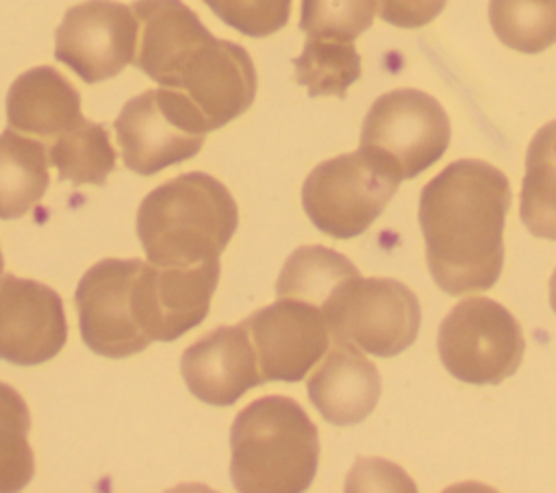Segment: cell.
<instances>
[{"instance_id":"1","label":"cell","mask_w":556,"mask_h":493,"mask_svg":"<svg viewBox=\"0 0 556 493\" xmlns=\"http://www.w3.org/2000/svg\"><path fill=\"white\" fill-rule=\"evenodd\" d=\"M510 182L497 167L460 159L426 182L419 226L437 287L450 295L491 289L504 265Z\"/></svg>"},{"instance_id":"2","label":"cell","mask_w":556,"mask_h":493,"mask_svg":"<svg viewBox=\"0 0 556 493\" xmlns=\"http://www.w3.org/2000/svg\"><path fill=\"white\" fill-rule=\"evenodd\" d=\"M137 67L182 91L211 130L243 115L256 96V69L241 43L217 39L182 0H137Z\"/></svg>"},{"instance_id":"3","label":"cell","mask_w":556,"mask_h":493,"mask_svg":"<svg viewBox=\"0 0 556 493\" xmlns=\"http://www.w3.org/2000/svg\"><path fill=\"white\" fill-rule=\"evenodd\" d=\"M237 222L239 213L230 191L204 172H187L141 200L137 237L148 263L189 267L219 258Z\"/></svg>"},{"instance_id":"4","label":"cell","mask_w":556,"mask_h":493,"mask_svg":"<svg viewBox=\"0 0 556 493\" xmlns=\"http://www.w3.org/2000/svg\"><path fill=\"white\" fill-rule=\"evenodd\" d=\"M319 437L287 395L250 402L230 428V480L241 493H300L317 473Z\"/></svg>"},{"instance_id":"5","label":"cell","mask_w":556,"mask_h":493,"mask_svg":"<svg viewBox=\"0 0 556 493\" xmlns=\"http://www.w3.org/2000/svg\"><path fill=\"white\" fill-rule=\"evenodd\" d=\"M447 146L450 119L443 106L419 89H393L369 106L358 150L406 180L434 165Z\"/></svg>"},{"instance_id":"6","label":"cell","mask_w":556,"mask_h":493,"mask_svg":"<svg viewBox=\"0 0 556 493\" xmlns=\"http://www.w3.org/2000/svg\"><path fill=\"white\" fill-rule=\"evenodd\" d=\"M206 132L211 126L202 111L182 91L169 87L130 98L115 119L124 165L141 176L193 159Z\"/></svg>"},{"instance_id":"7","label":"cell","mask_w":556,"mask_h":493,"mask_svg":"<svg viewBox=\"0 0 556 493\" xmlns=\"http://www.w3.org/2000/svg\"><path fill=\"white\" fill-rule=\"evenodd\" d=\"M437 347L443 367L460 382L497 384L523 358L519 321L491 298H465L441 321Z\"/></svg>"},{"instance_id":"8","label":"cell","mask_w":556,"mask_h":493,"mask_svg":"<svg viewBox=\"0 0 556 493\" xmlns=\"http://www.w3.org/2000/svg\"><path fill=\"white\" fill-rule=\"evenodd\" d=\"M332 341L389 358L413 345L421 324L417 295L393 278H350L324 306Z\"/></svg>"},{"instance_id":"9","label":"cell","mask_w":556,"mask_h":493,"mask_svg":"<svg viewBox=\"0 0 556 493\" xmlns=\"http://www.w3.org/2000/svg\"><path fill=\"white\" fill-rule=\"evenodd\" d=\"M400 178L363 150L319 163L302 185V206L313 226L334 239L365 232L393 198Z\"/></svg>"},{"instance_id":"10","label":"cell","mask_w":556,"mask_h":493,"mask_svg":"<svg viewBox=\"0 0 556 493\" xmlns=\"http://www.w3.org/2000/svg\"><path fill=\"white\" fill-rule=\"evenodd\" d=\"M139 24L130 7L85 0L65 11L54 33V59L93 85L117 76L135 61Z\"/></svg>"},{"instance_id":"11","label":"cell","mask_w":556,"mask_h":493,"mask_svg":"<svg viewBox=\"0 0 556 493\" xmlns=\"http://www.w3.org/2000/svg\"><path fill=\"white\" fill-rule=\"evenodd\" d=\"M139 265V258L98 261L76 287L80 337L100 356L126 358L152 343L137 326L132 311V282Z\"/></svg>"},{"instance_id":"12","label":"cell","mask_w":556,"mask_h":493,"mask_svg":"<svg viewBox=\"0 0 556 493\" xmlns=\"http://www.w3.org/2000/svg\"><path fill=\"white\" fill-rule=\"evenodd\" d=\"M219 280V258L189 267L139 265L132 282V311L137 326L150 341H174L200 326L208 315Z\"/></svg>"},{"instance_id":"13","label":"cell","mask_w":556,"mask_h":493,"mask_svg":"<svg viewBox=\"0 0 556 493\" xmlns=\"http://www.w3.org/2000/svg\"><path fill=\"white\" fill-rule=\"evenodd\" d=\"M254 343L265 382H300L330 347L324 311L295 298H278L241 321Z\"/></svg>"},{"instance_id":"14","label":"cell","mask_w":556,"mask_h":493,"mask_svg":"<svg viewBox=\"0 0 556 493\" xmlns=\"http://www.w3.org/2000/svg\"><path fill=\"white\" fill-rule=\"evenodd\" d=\"M67 341L61 295L43 282L7 274L0 278V358L39 365Z\"/></svg>"},{"instance_id":"15","label":"cell","mask_w":556,"mask_h":493,"mask_svg":"<svg viewBox=\"0 0 556 493\" xmlns=\"http://www.w3.org/2000/svg\"><path fill=\"white\" fill-rule=\"evenodd\" d=\"M180 374L191 395L211 406H230L245 391L265 382L243 324L217 326L191 343L182 352Z\"/></svg>"},{"instance_id":"16","label":"cell","mask_w":556,"mask_h":493,"mask_svg":"<svg viewBox=\"0 0 556 493\" xmlns=\"http://www.w3.org/2000/svg\"><path fill=\"white\" fill-rule=\"evenodd\" d=\"M380 374L354 343L332 341L306 391L319 415L334 426L361 424L378 404Z\"/></svg>"},{"instance_id":"17","label":"cell","mask_w":556,"mask_h":493,"mask_svg":"<svg viewBox=\"0 0 556 493\" xmlns=\"http://www.w3.org/2000/svg\"><path fill=\"white\" fill-rule=\"evenodd\" d=\"M80 117V93L50 65L22 72L9 87L7 122L20 132L56 139Z\"/></svg>"},{"instance_id":"18","label":"cell","mask_w":556,"mask_h":493,"mask_svg":"<svg viewBox=\"0 0 556 493\" xmlns=\"http://www.w3.org/2000/svg\"><path fill=\"white\" fill-rule=\"evenodd\" d=\"M48 148L20 135L15 128L0 132V219L26 215L50 185Z\"/></svg>"},{"instance_id":"19","label":"cell","mask_w":556,"mask_h":493,"mask_svg":"<svg viewBox=\"0 0 556 493\" xmlns=\"http://www.w3.org/2000/svg\"><path fill=\"white\" fill-rule=\"evenodd\" d=\"M519 217L534 237L556 241V119L541 126L528 146Z\"/></svg>"},{"instance_id":"20","label":"cell","mask_w":556,"mask_h":493,"mask_svg":"<svg viewBox=\"0 0 556 493\" xmlns=\"http://www.w3.org/2000/svg\"><path fill=\"white\" fill-rule=\"evenodd\" d=\"M358 269L339 252L324 245H302L291 252L276 282L278 298H295L324 311L328 300Z\"/></svg>"},{"instance_id":"21","label":"cell","mask_w":556,"mask_h":493,"mask_svg":"<svg viewBox=\"0 0 556 493\" xmlns=\"http://www.w3.org/2000/svg\"><path fill=\"white\" fill-rule=\"evenodd\" d=\"M50 163L59 172V180L74 185H104L115 169L117 152L113 150L109 130L87 117L52 139L48 148Z\"/></svg>"},{"instance_id":"22","label":"cell","mask_w":556,"mask_h":493,"mask_svg":"<svg viewBox=\"0 0 556 493\" xmlns=\"http://www.w3.org/2000/svg\"><path fill=\"white\" fill-rule=\"evenodd\" d=\"M295 80L311 98H343L348 87L361 76V56L352 41L308 37L300 56L293 59Z\"/></svg>"},{"instance_id":"23","label":"cell","mask_w":556,"mask_h":493,"mask_svg":"<svg viewBox=\"0 0 556 493\" xmlns=\"http://www.w3.org/2000/svg\"><path fill=\"white\" fill-rule=\"evenodd\" d=\"M489 22L504 46L523 54L556 43V0H491Z\"/></svg>"},{"instance_id":"24","label":"cell","mask_w":556,"mask_h":493,"mask_svg":"<svg viewBox=\"0 0 556 493\" xmlns=\"http://www.w3.org/2000/svg\"><path fill=\"white\" fill-rule=\"evenodd\" d=\"M28 430L30 413L24 397L0 382V493L22 491L35 476Z\"/></svg>"},{"instance_id":"25","label":"cell","mask_w":556,"mask_h":493,"mask_svg":"<svg viewBox=\"0 0 556 493\" xmlns=\"http://www.w3.org/2000/svg\"><path fill=\"white\" fill-rule=\"evenodd\" d=\"M376 13V0H302L300 28L308 37L354 41Z\"/></svg>"},{"instance_id":"26","label":"cell","mask_w":556,"mask_h":493,"mask_svg":"<svg viewBox=\"0 0 556 493\" xmlns=\"http://www.w3.org/2000/svg\"><path fill=\"white\" fill-rule=\"evenodd\" d=\"M224 24L248 37L278 33L291 13V0H202Z\"/></svg>"},{"instance_id":"27","label":"cell","mask_w":556,"mask_h":493,"mask_svg":"<svg viewBox=\"0 0 556 493\" xmlns=\"http://www.w3.org/2000/svg\"><path fill=\"white\" fill-rule=\"evenodd\" d=\"M447 0H376L378 15L400 28H419L432 22Z\"/></svg>"},{"instance_id":"28","label":"cell","mask_w":556,"mask_h":493,"mask_svg":"<svg viewBox=\"0 0 556 493\" xmlns=\"http://www.w3.org/2000/svg\"><path fill=\"white\" fill-rule=\"evenodd\" d=\"M549 304H552V308L556 313V269H554V274L549 278Z\"/></svg>"},{"instance_id":"29","label":"cell","mask_w":556,"mask_h":493,"mask_svg":"<svg viewBox=\"0 0 556 493\" xmlns=\"http://www.w3.org/2000/svg\"><path fill=\"white\" fill-rule=\"evenodd\" d=\"M2 269H4V258H2V252H0V276H2Z\"/></svg>"}]
</instances>
